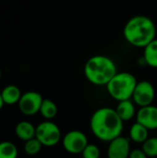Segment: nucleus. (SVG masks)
<instances>
[{"label": "nucleus", "instance_id": "f257e3e1", "mask_svg": "<svg viewBox=\"0 0 157 158\" xmlns=\"http://www.w3.org/2000/svg\"><path fill=\"white\" fill-rule=\"evenodd\" d=\"M123 123L115 109L101 107L93 114L90 120V127L97 139L110 143L112 140L121 136Z\"/></svg>", "mask_w": 157, "mask_h": 158}, {"label": "nucleus", "instance_id": "f03ea898", "mask_svg": "<svg viewBox=\"0 0 157 158\" xmlns=\"http://www.w3.org/2000/svg\"><path fill=\"white\" fill-rule=\"evenodd\" d=\"M123 35L131 45L144 48L155 39L156 27L149 17L137 15L127 21L123 30Z\"/></svg>", "mask_w": 157, "mask_h": 158}, {"label": "nucleus", "instance_id": "7ed1b4c3", "mask_svg": "<svg viewBox=\"0 0 157 158\" xmlns=\"http://www.w3.org/2000/svg\"><path fill=\"white\" fill-rule=\"evenodd\" d=\"M117 73L115 62L110 57L102 55L92 56L84 66L86 79L97 86H106Z\"/></svg>", "mask_w": 157, "mask_h": 158}, {"label": "nucleus", "instance_id": "20e7f679", "mask_svg": "<svg viewBox=\"0 0 157 158\" xmlns=\"http://www.w3.org/2000/svg\"><path fill=\"white\" fill-rule=\"evenodd\" d=\"M138 81L134 75L130 72L117 73L107 83L106 90L109 95L120 102L132 98L133 92Z\"/></svg>", "mask_w": 157, "mask_h": 158}, {"label": "nucleus", "instance_id": "39448f33", "mask_svg": "<svg viewBox=\"0 0 157 158\" xmlns=\"http://www.w3.org/2000/svg\"><path fill=\"white\" fill-rule=\"evenodd\" d=\"M35 138L43 146L52 147L56 145L61 139V131L56 124L52 121H44L36 127Z\"/></svg>", "mask_w": 157, "mask_h": 158}, {"label": "nucleus", "instance_id": "423d86ee", "mask_svg": "<svg viewBox=\"0 0 157 158\" xmlns=\"http://www.w3.org/2000/svg\"><path fill=\"white\" fill-rule=\"evenodd\" d=\"M88 138L81 131H70L62 139L64 149L72 155L81 154L88 144Z\"/></svg>", "mask_w": 157, "mask_h": 158}, {"label": "nucleus", "instance_id": "0eeeda50", "mask_svg": "<svg viewBox=\"0 0 157 158\" xmlns=\"http://www.w3.org/2000/svg\"><path fill=\"white\" fill-rule=\"evenodd\" d=\"M155 97L154 85L148 81H142L137 83L132 94V99L135 105L140 107L151 106Z\"/></svg>", "mask_w": 157, "mask_h": 158}, {"label": "nucleus", "instance_id": "6e6552de", "mask_svg": "<svg viewBox=\"0 0 157 158\" xmlns=\"http://www.w3.org/2000/svg\"><path fill=\"white\" fill-rule=\"evenodd\" d=\"M43 98L37 92H27L21 95L19 101L20 112L26 116H33L40 112Z\"/></svg>", "mask_w": 157, "mask_h": 158}, {"label": "nucleus", "instance_id": "1a4fd4ad", "mask_svg": "<svg viewBox=\"0 0 157 158\" xmlns=\"http://www.w3.org/2000/svg\"><path fill=\"white\" fill-rule=\"evenodd\" d=\"M130 151V140L123 136H119L109 143L107 158H129Z\"/></svg>", "mask_w": 157, "mask_h": 158}, {"label": "nucleus", "instance_id": "9d476101", "mask_svg": "<svg viewBox=\"0 0 157 158\" xmlns=\"http://www.w3.org/2000/svg\"><path fill=\"white\" fill-rule=\"evenodd\" d=\"M136 122L149 131L157 130V106L151 105L141 107L136 114Z\"/></svg>", "mask_w": 157, "mask_h": 158}, {"label": "nucleus", "instance_id": "9b49d317", "mask_svg": "<svg viewBox=\"0 0 157 158\" xmlns=\"http://www.w3.org/2000/svg\"><path fill=\"white\" fill-rule=\"evenodd\" d=\"M115 110L123 122L129 121L132 119L134 116H136V109L133 102L130 101V99L118 102L117 108Z\"/></svg>", "mask_w": 157, "mask_h": 158}, {"label": "nucleus", "instance_id": "f8f14e48", "mask_svg": "<svg viewBox=\"0 0 157 158\" xmlns=\"http://www.w3.org/2000/svg\"><path fill=\"white\" fill-rule=\"evenodd\" d=\"M16 135L22 141H29L35 138L36 128L28 121H21L16 126Z\"/></svg>", "mask_w": 157, "mask_h": 158}, {"label": "nucleus", "instance_id": "ddd939ff", "mask_svg": "<svg viewBox=\"0 0 157 158\" xmlns=\"http://www.w3.org/2000/svg\"><path fill=\"white\" fill-rule=\"evenodd\" d=\"M149 138V130L142 124L135 122L130 130V139L136 143H143Z\"/></svg>", "mask_w": 157, "mask_h": 158}, {"label": "nucleus", "instance_id": "4468645a", "mask_svg": "<svg viewBox=\"0 0 157 158\" xmlns=\"http://www.w3.org/2000/svg\"><path fill=\"white\" fill-rule=\"evenodd\" d=\"M1 95L5 104L14 105L16 103H19L22 94L19 88L16 85H7L1 92Z\"/></svg>", "mask_w": 157, "mask_h": 158}, {"label": "nucleus", "instance_id": "2eb2a0df", "mask_svg": "<svg viewBox=\"0 0 157 158\" xmlns=\"http://www.w3.org/2000/svg\"><path fill=\"white\" fill-rule=\"evenodd\" d=\"M143 60L146 65L157 69V39L153 40L148 45L144 47Z\"/></svg>", "mask_w": 157, "mask_h": 158}, {"label": "nucleus", "instance_id": "dca6fc26", "mask_svg": "<svg viewBox=\"0 0 157 158\" xmlns=\"http://www.w3.org/2000/svg\"><path fill=\"white\" fill-rule=\"evenodd\" d=\"M41 115L45 119H52L54 118L57 114V106L50 99H43L41 108H40Z\"/></svg>", "mask_w": 157, "mask_h": 158}, {"label": "nucleus", "instance_id": "f3484780", "mask_svg": "<svg viewBox=\"0 0 157 158\" xmlns=\"http://www.w3.org/2000/svg\"><path fill=\"white\" fill-rule=\"evenodd\" d=\"M18 150L14 143L10 142L0 143V158H17Z\"/></svg>", "mask_w": 157, "mask_h": 158}, {"label": "nucleus", "instance_id": "a211bd4d", "mask_svg": "<svg viewBox=\"0 0 157 158\" xmlns=\"http://www.w3.org/2000/svg\"><path fill=\"white\" fill-rule=\"evenodd\" d=\"M142 149L149 158L157 157V137H149L143 143Z\"/></svg>", "mask_w": 157, "mask_h": 158}, {"label": "nucleus", "instance_id": "6ab92c4d", "mask_svg": "<svg viewBox=\"0 0 157 158\" xmlns=\"http://www.w3.org/2000/svg\"><path fill=\"white\" fill-rule=\"evenodd\" d=\"M42 146V143L36 138H33L26 142L24 145V151L29 156H35L41 151Z\"/></svg>", "mask_w": 157, "mask_h": 158}, {"label": "nucleus", "instance_id": "aec40b11", "mask_svg": "<svg viewBox=\"0 0 157 158\" xmlns=\"http://www.w3.org/2000/svg\"><path fill=\"white\" fill-rule=\"evenodd\" d=\"M83 158H99L100 157V149L97 145L93 143H88L81 153Z\"/></svg>", "mask_w": 157, "mask_h": 158}, {"label": "nucleus", "instance_id": "412c9836", "mask_svg": "<svg viewBox=\"0 0 157 158\" xmlns=\"http://www.w3.org/2000/svg\"><path fill=\"white\" fill-rule=\"evenodd\" d=\"M129 158H149L143 149H133L130 151Z\"/></svg>", "mask_w": 157, "mask_h": 158}, {"label": "nucleus", "instance_id": "4be33fe9", "mask_svg": "<svg viewBox=\"0 0 157 158\" xmlns=\"http://www.w3.org/2000/svg\"><path fill=\"white\" fill-rule=\"evenodd\" d=\"M4 100H3V98H2V95H1V93H0V109L3 107V106H4Z\"/></svg>", "mask_w": 157, "mask_h": 158}, {"label": "nucleus", "instance_id": "5701e85b", "mask_svg": "<svg viewBox=\"0 0 157 158\" xmlns=\"http://www.w3.org/2000/svg\"><path fill=\"white\" fill-rule=\"evenodd\" d=\"M0 78H1V69H0Z\"/></svg>", "mask_w": 157, "mask_h": 158}, {"label": "nucleus", "instance_id": "b1692460", "mask_svg": "<svg viewBox=\"0 0 157 158\" xmlns=\"http://www.w3.org/2000/svg\"><path fill=\"white\" fill-rule=\"evenodd\" d=\"M156 137H157V136H156Z\"/></svg>", "mask_w": 157, "mask_h": 158}]
</instances>
